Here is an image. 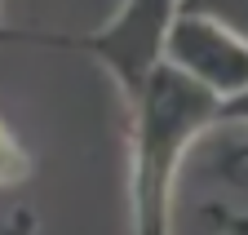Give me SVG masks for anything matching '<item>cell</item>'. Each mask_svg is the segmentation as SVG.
Listing matches in <instances>:
<instances>
[{"instance_id": "cell-1", "label": "cell", "mask_w": 248, "mask_h": 235, "mask_svg": "<svg viewBox=\"0 0 248 235\" xmlns=\"http://www.w3.org/2000/svg\"><path fill=\"white\" fill-rule=\"evenodd\" d=\"M173 18L177 0H120L111 22H102L89 36H67V49L89 53L111 76L120 102L129 107L146 89V80L164 67V40Z\"/></svg>"}, {"instance_id": "cell-2", "label": "cell", "mask_w": 248, "mask_h": 235, "mask_svg": "<svg viewBox=\"0 0 248 235\" xmlns=\"http://www.w3.org/2000/svg\"><path fill=\"white\" fill-rule=\"evenodd\" d=\"M164 63L217 98H235L248 89V45L204 14L177 9L164 40Z\"/></svg>"}, {"instance_id": "cell-3", "label": "cell", "mask_w": 248, "mask_h": 235, "mask_svg": "<svg viewBox=\"0 0 248 235\" xmlns=\"http://www.w3.org/2000/svg\"><path fill=\"white\" fill-rule=\"evenodd\" d=\"M182 14H204L213 22L231 27V31L248 45V0H177Z\"/></svg>"}, {"instance_id": "cell-4", "label": "cell", "mask_w": 248, "mask_h": 235, "mask_svg": "<svg viewBox=\"0 0 248 235\" xmlns=\"http://www.w3.org/2000/svg\"><path fill=\"white\" fill-rule=\"evenodd\" d=\"M36 173V160L31 151L18 142V133L0 120V187H14V182H27Z\"/></svg>"}, {"instance_id": "cell-5", "label": "cell", "mask_w": 248, "mask_h": 235, "mask_svg": "<svg viewBox=\"0 0 248 235\" xmlns=\"http://www.w3.org/2000/svg\"><path fill=\"white\" fill-rule=\"evenodd\" d=\"M222 125H248V89L235 98H222Z\"/></svg>"}, {"instance_id": "cell-6", "label": "cell", "mask_w": 248, "mask_h": 235, "mask_svg": "<svg viewBox=\"0 0 248 235\" xmlns=\"http://www.w3.org/2000/svg\"><path fill=\"white\" fill-rule=\"evenodd\" d=\"M0 235H36V218H31V209H18L5 226H0Z\"/></svg>"}]
</instances>
